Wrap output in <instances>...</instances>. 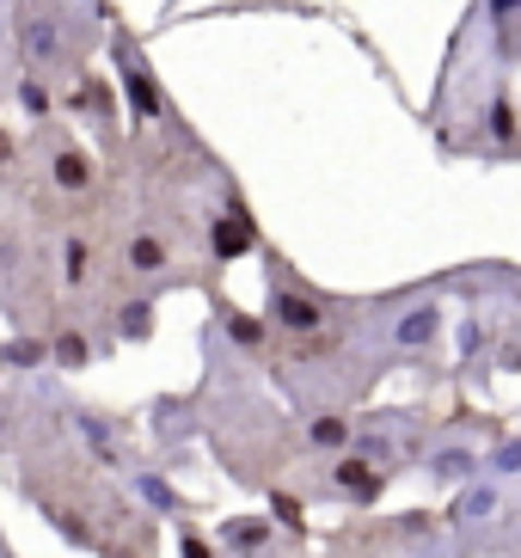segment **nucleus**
Here are the masks:
<instances>
[{
    "instance_id": "1",
    "label": "nucleus",
    "mask_w": 521,
    "mask_h": 558,
    "mask_svg": "<svg viewBox=\"0 0 521 558\" xmlns=\"http://www.w3.org/2000/svg\"><path fill=\"white\" fill-rule=\"evenodd\" d=\"M270 326L294 331V338H307V331L326 326V307H319L313 295H301L294 282H270Z\"/></svg>"
},
{
    "instance_id": "2",
    "label": "nucleus",
    "mask_w": 521,
    "mask_h": 558,
    "mask_svg": "<svg viewBox=\"0 0 521 558\" xmlns=\"http://www.w3.org/2000/svg\"><path fill=\"white\" fill-rule=\"evenodd\" d=\"M331 485H338L343 497H356V504L380 497V473H375V460H362V454H343L338 466H331Z\"/></svg>"
},
{
    "instance_id": "3",
    "label": "nucleus",
    "mask_w": 521,
    "mask_h": 558,
    "mask_svg": "<svg viewBox=\"0 0 521 558\" xmlns=\"http://www.w3.org/2000/svg\"><path fill=\"white\" fill-rule=\"evenodd\" d=\"M429 331H436V307H411V313H399L392 344H399V350H417V344H429Z\"/></svg>"
},
{
    "instance_id": "4",
    "label": "nucleus",
    "mask_w": 521,
    "mask_h": 558,
    "mask_svg": "<svg viewBox=\"0 0 521 558\" xmlns=\"http://www.w3.org/2000/svg\"><path fill=\"white\" fill-rule=\"evenodd\" d=\"M49 172H56V184H62V191H86V184H93V160H86L81 148H62Z\"/></svg>"
},
{
    "instance_id": "5",
    "label": "nucleus",
    "mask_w": 521,
    "mask_h": 558,
    "mask_svg": "<svg viewBox=\"0 0 521 558\" xmlns=\"http://www.w3.org/2000/svg\"><path fill=\"white\" fill-rule=\"evenodd\" d=\"M209 240H215V252H221V258H240V252L252 246V228H245V215H221Z\"/></svg>"
},
{
    "instance_id": "6",
    "label": "nucleus",
    "mask_w": 521,
    "mask_h": 558,
    "mask_svg": "<svg viewBox=\"0 0 521 558\" xmlns=\"http://www.w3.org/2000/svg\"><path fill=\"white\" fill-rule=\"evenodd\" d=\"M19 44H25V56H32V62H49V56H56V19H44V13H25V37H19Z\"/></svg>"
},
{
    "instance_id": "7",
    "label": "nucleus",
    "mask_w": 521,
    "mask_h": 558,
    "mask_svg": "<svg viewBox=\"0 0 521 558\" xmlns=\"http://www.w3.org/2000/svg\"><path fill=\"white\" fill-rule=\"evenodd\" d=\"M160 264H166V246L154 240V233H135V240H130V270H135V277H154Z\"/></svg>"
},
{
    "instance_id": "8",
    "label": "nucleus",
    "mask_w": 521,
    "mask_h": 558,
    "mask_svg": "<svg viewBox=\"0 0 521 558\" xmlns=\"http://www.w3.org/2000/svg\"><path fill=\"white\" fill-rule=\"evenodd\" d=\"M307 436H313V448H331V454H343V448L356 442V429L343 424V417H319V424H313Z\"/></svg>"
},
{
    "instance_id": "9",
    "label": "nucleus",
    "mask_w": 521,
    "mask_h": 558,
    "mask_svg": "<svg viewBox=\"0 0 521 558\" xmlns=\"http://www.w3.org/2000/svg\"><path fill=\"white\" fill-rule=\"evenodd\" d=\"M221 541L240 546V553H258V546L270 541V527H264V522H228V527H221Z\"/></svg>"
},
{
    "instance_id": "10",
    "label": "nucleus",
    "mask_w": 521,
    "mask_h": 558,
    "mask_svg": "<svg viewBox=\"0 0 521 558\" xmlns=\"http://www.w3.org/2000/svg\"><path fill=\"white\" fill-rule=\"evenodd\" d=\"M467 473H478L473 454H441V460H436V478H441V485H455V478H467Z\"/></svg>"
},
{
    "instance_id": "11",
    "label": "nucleus",
    "mask_w": 521,
    "mask_h": 558,
    "mask_svg": "<svg viewBox=\"0 0 521 558\" xmlns=\"http://www.w3.org/2000/svg\"><path fill=\"white\" fill-rule=\"evenodd\" d=\"M86 264H93V258H86V240H68V246H62V270H68V282H86Z\"/></svg>"
},
{
    "instance_id": "12",
    "label": "nucleus",
    "mask_w": 521,
    "mask_h": 558,
    "mask_svg": "<svg viewBox=\"0 0 521 558\" xmlns=\"http://www.w3.org/2000/svg\"><path fill=\"white\" fill-rule=\"evenodd\" d=\"M19 105H25L32 117H49V86L44 81H25V86H19Z\"/></svg>"
},
{
    "instance_id": "13",
    "label": "nucleus",
    "mask_w": 521,
    "mask_h": 558,
    "mask_svg": "<svg viewBox=\"0 0 521 558\" xmlns=\"http://www.w3.org/2000/svg\"><path fill=\"white\" fill-rule=\"evenodd\" d=\"M490 130H497V142H504V148L516 142V117H509V99L490 105Z\"/></svg>"
},
{
    "instance_id": "14",
    "label": "nucleus",
    "mask_w": 521,
    "mask_h": 558,
    "mask_svg": "<svg viewBox=\"0 0 521 558\" xmlns=\"http://www.w3.org/2000/svg\"><path fill=\"white\" fill-rule=\"evenodd\" d=\"M228 326H233V338H240L245 350H258V344H264V331H258V319H245V313H233Z\"/></svg>"
},
{
    "instance_id": "15",
    "label": "nucleus",
    "mask_w": 521,
    "mask_h": 558,
    "mask_svg": "<svg viewBox=\"0 0 521 558\" xmlns=\"http://www.w3.org/2000/svg\"><path fill=\"white\" fill-rule=\"evenodd\" d=\"M490 509H497V492H490V485H485V492H473V497H467V504H460V515L473 522V515H490Z\"/></svg>"
},
{
    "instance_id": "16",
    "label": "nucleus",
    "mask_w": 521,
    "mask_h": 558,
    "mask_svg": "<svg viewBox=\"0 0 521 558\" xmlns=\"http://www.w3.org/2000/svg\"><path fill=\"white\" fill-rule=\"evenodd\" d=\"M123 331H135V338H142V331H147V307H123Z\"/></svg>"
},
{
    "instance_id": "17",
    "label": "nucleus",
    "mask_w": 521,
    "mask_h": 558,
    "mask_svg": "<svg viewBox=\"0 0 521 558\" xmlns=\"http://www.w3.org/2000/svg\"><path fill=\"white\" fill-rule=\"evenodd\" d=\"M62 362H86V344H81V338H62Z\"/></svg>"
}]
</instances>
